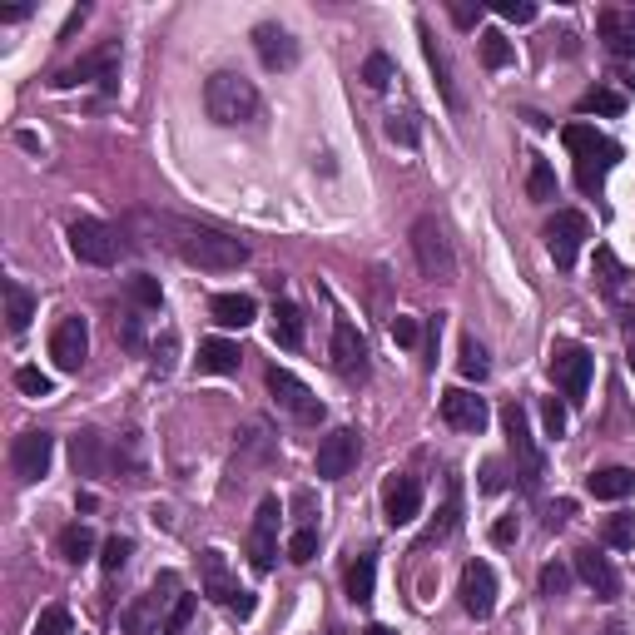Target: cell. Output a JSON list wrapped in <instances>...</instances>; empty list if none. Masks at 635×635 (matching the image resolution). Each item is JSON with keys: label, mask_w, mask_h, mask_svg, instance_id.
I'll return each instance as SVG.
<instances>
[{"label": "cell", "mask_w": 635, "mask_h": 635, "mask_svg": "<svg viewBox=\"0 0 635 635\" xmlns=\"http://www.w3.org/2000/svg\"><path fill=\"white\" fill-rule=\"evenodd\" d=\"M159 229V244L169 254H179L189 268H204V273H234L249 263V244L239 234H224V229H209V224H194V219H154Z\"/></svg>", "instance_id": "obj_1"}, {"label": "cell", "mask_w": 635, "mask_h": 635, "mask_svg": "<svg viewBox=\"0 0 635 635\" xmlns=\"http://www.w3.org/2000/svg\"><path fill=\"white\" fill-rule=\"evenodd\" d=\"M204 110H209L214 125L239 129V125H254L263 100H258L254 80H244L239 70H214V75L204 80Z\"/></svg>", "instance_id": "obj_2"}, {"label": "cell", "mask_w": 635, "mask_h": 635, "mask_svg": "<svg viewBox=\"0 0 635 635\" xmlns=\"http://www.w3.org/2000/svg\"><path fill=\"white\" fill-rule=\"evenodd\" d=\"M561 139H566V149L576 154V184H581L586 194H596V189L606 184L611 164L621 159V144H611L606 134H596L591 125H566Z\"/></svg>", "instance_id": "obj_3"}, {"label": "cell", "mask_w": 635, "mask_h": 635, "mask_svg": "<svg viewBox=\"0 0 635 635\" xmlns=\"http://www.w3.org/2000/svg\"><path fill=\"white\" fill-rule=\"evenodd\" d=\"M502 427H507V447L511 457H516V477H521V492H541V477H546V462H541V452H536V437H531V417H526V407L521 402H507L502 407Z\"/></svg>", "instance_id": "obj_4"}, {"label": "cell", "mask_w": 635, "mask_h": 635, "mask_svg": "<svg viewBox=\"0 0 635 635\" xmlns=\"http://www.w3.org/2000/svg\"><path fill=\"white\" fill-rule=\"evenodd\" d=\"M174 601H179V576H174V571L154 576V586H149V591H144L134 606H125V611H120V626H125V635H159L164 616L174 611Z\"/></svg>", "instance_id": "obj_5"}, {"label": "cell", "mask_w": 635, "mask_h": 635, "mask_svg": "<svg viewBox=\"0 0 635 635\" xmlns=\"http://www.w3.org/2000/svg\"><path fill=\"white\" fill-rule=\"evenodd\" d=\"M412 254H417V268H422L432 283H457L452 239H447V229H442L432 214H422V219L412 224Z\"/></svg>", "instance_id": "obj_6"}, {"label": "cell", "mask_w": 635, "mask_h": 635, "mask_svg": "<svg viewBox=\"0 0 635 635\" xmlns=\"http://www.w3.org/2000/svg\"><path fill=\"white\" fill-rule=\"evenodd\" d=\"M546 368H551V378L561 387V397L566 402H586V392H591V368H596V358L581 348V343H556L551 348V358H546Z\"/></svg>", "instance_id": "obj_7"}, {"label": "cell", "mask_w": 635, "mask_h": 635, "mask_svg": "<svg viewBox=\"0 0 635 635\" xmlns=\"http://www.w3.org/2000/svg\"><path fill=\"white\" fill-rule=\"evenodd\" d=\"M363 457V432L358 427H333L323 442H318V457H313V472L323 482H343Z\"/></svg>", "instance_id": "obj_8"}, {"label": "cell", "mask_w": 635, "mask_h": 635, "mask_svg": "<svg viewBox=\"0 0 635 635\" xmlns=\"http://www.w3.org/2000/svg\"><path fill=\"white\" fill-rule=\"evenodd\" d=\"M120 229H110V224H100V219H75L70 224V254L80 258V263H95V268H110L115 258H120Z\"/></svg>", "instance_id": "obj_9"}, {"label": "cell", "mask_w": 635, "mask_h": 635, "mask_svg": "<svg viewBox=\"0 0 635 635\" xmlns=\"http://www.w3.org/2000/svg\"><path fill=\"white\" fill-rule=\"evenodd\" d=\"M546 254L556 258V268H576V258H581V244H586V234H591V224H586V214H576V209H556L551 219H546Z\"/></svg>", "instance_id": "obj_10"}, {"label": "cell", "mask_w": 635, "mask_h": 635, "mask_svg": "<svg viewBox=\"0 0 635 635\" xmlns=\"http://www.w3.org/2000/svg\"><path fill=\"white\" fill-rule=\"evenodd\" d=\"M90 80H100L105 90H115V80H120V45L110 40V45H100L95 55H85V60H75V65H65V70H55V90H75V85H90Z\"/></svg>", "instance_id": "obj_11"}, {"label": "cell", "mask_w": 635, "mask_h": 635, "mask_svg": "<svg viewBox=\"0 0 635 635\" xmlns=\"http://www.w3.org/2000/svg\"><path fill=\"white\" fill-rule=\"evenodd\" d=\"M50 358H55L60 373H80V368H85V358H90V323H85L80 313H70V318L55 323V333H50Z\"/></svg>", "instance_id": "obj_12"}, {"label": "cell", "mask_w": 635, "mask_h": 635, "mask_svg": "<svg viewBox=\"0 0 635 635\" xmlns=\"http://www.w3.org/2000/svg\"><path fill=\"white\" fill-rule=\"evenodd\" d=\"M268 392H273V402H278L283 412H293L298 422H308V427H313V422H323V402H318L303 382L293 378L288 368H268Z\"/></svg>", "instance_id": "obj_13"}, {"label": "cell", "mask_w": 635, "mask_h": 635, "mask_svg": "<svg viewBox=\"0 0 635 635\" xmlns=\"http://www.w3.org/2000/svg\"><path fill=\"white\" fill-rule=\"evenodd\" d=\"M55 462V437L50 432H20L15 447H10V467L20 482H40Z\"/></svg>", "instance_id": "obj_14"}, {"label": "cell", "mask_w": 635, "mask_h": 635, "mask_svg": "<svg viewBox=\"0 0 635 635\" xmlns=\"http://www.w3.org/2000/svg\"><path fill=\"white\" fill-rule=\"evenodd\" d=\"M462 611L472 621H487L497 611V571L487 561H467L462 566Z\"/></svg>", "instance_id": "obj_15"}, {"label": "cell", "mask_w": 635, "mask_h": 635, "mask_svg": "<svg viewBox=\"0 0 635 635\" xmlns=\"http://www.w3.org/2000/svg\"><path fill=\"white\" fill-rule=\"evenodd\" d=\"M417 511H422V482L407 477V472H392L382 482V516H387V526H407V521H417Z\"/></svg>", "instance_id": "obj_16"}, {"label": "cell", "mask_w": 635, "mask_h": 635, "mask_svg": "<svg viewBox=\"0 0 635 635\" xmlns=\"http://www.w3.org/2000/svg\"><path fill=\"white\" fill-rule=\"evenodd\" d=\"M278 497H263L258 502V516H254V531H249V561L254 571H273L278 561Z\"/></svg>", "instance_id": "obj_17"}, {"label": "cell", "mask_w": 635, "mask_h": 635, "mask_svg": "<svg viewBox=\"0 0 635 635\" xmlns=\"http://www.w3.org/2000/svg\"><path fill=\"white\" fill-rule=\"evenodd\" d=\"M442 417H447V427H457V432H482V427L492 422L487 397H477V392H467V387H447V392H442Z\"/></svg>", "instance_id": "obj_18"}, {"label": "cell", "mask_w": 635, "mask_h": 635, "mask_svg": "<svg viewBox=\"0 0 635 635\" xmlns=\"http://www.w3.org/2000/svg\"><path fill=\"white\" fill-rule=\"evenodd\" d=\"M333 368H338L348 382L368 378V343H363V333H358L348 318L333 323Z\"/></svg>", "instance_id": "obj_19"}, {"label": "cell", "mask_w": 635, "mask_h": 635, "mask_svg": "<svg viewBox=\"0 0 635 635\" xmlns=\"http://www.w3.org/2000/svg\"><path fill=\"white\" fill-rule=\"evenodd\" d=\"M576 576L596 591V601H616V596H621V576H616V566H611L596 546H581V551H576Z\"/></svg>", "instance_id": "obj_20"}, {"label": "cell", "mask_w": 635, "mask_h": 635, "mask_svg": "<svg viewBox=\"0 0 635 635\" xmlns=\"http://www.w3.org/2000/svg\"><path fill=\"white\" fill-rule=\"evenodd\" d=\"M254 50L268 70H293L298 65V40L283 25H258L254 30Z\"/></svg>", "instance_id": "obj_21"}, {"label": "cell", "mask_w": 635, "mask_h": 635, "mask_svg": "<svg viewBox=\"0 0 635 635\" xmlns=\"http://www.w3.org/2000/svg\"><path fill=\"white\" fill-rule=\"evenodd\" d=\"M417 35H422V55H427V65H432V75H437V85H442V100H447L452 110H462V95H457V80H452V60H447V45L432 35V25H427V20L417 25Z\"/></svg>", "instance_id": "obj_22"}, {"label": "cell", "mask_w": 635, "mask_h": 635, "mask_svg": "<svg viewBox=\"0 0 635 635\" xmlns=\"http://www.w3.org/2000/svg\"><path fill=\"white\" fill-rule=\"evenodd\" d=\"M596 30H601V40H606L611 55H621V60L635 55V10H601L596 15Z\"/></svg>", "instance_id": "obj_23"}, {"label": "cell", "mask_w": 635, "mask_h": 635, "mask_svg": "<svg viewBox=\"0 0 635 635\" xmlns=\"http://www.w3.org/2000/svg\"><path fill=\"white\" fill-rule=\"evenodd\" d=\"M586 492H591L596 502H626L635 492V472L631 467H601V472L586 477Z\"/></svg>", "instance_id": "obj_24"}, {"label": "cell", "mask_w": 635, "mask_h": 635, "mask_svg": "<svg viewBox=\"0 0 635 635\" xmlns=\"http://www.w3.org/2000/svg\"><path fill=\"white\" fill-rule=\"evenodd\" d=\"M239 363H244L239 343H229V338H209V343H199V373H209V378H229V373H239Z\"/></svg>", "instance_id": "obj_25"}, {"label": "cell", "mask_w": 635, "mask_h": 635, "mask_svg": "<svg viewBox=\"0 0 635 635\" xmlns=\"http://www.w3.org/2000/svg\"><path fill=\"white\" fill-rule=\"evenodd\" d=\"M204 596L209 601H219V606H229L234 596H239V581L229 576V561H224V551H204Z\"/></svg>", "instance_id": "obj_26"}, {"label": "cell", "mask_w": 635, "mask_h": 635, "mask_svg": "<svg viewBox=\"0 0 635 635\" xmlns=\"http://www.w3.org/2000/svg\"><path fill=\"white\" fill-rule=\"evenodd\" d=\"M209 313H214L219 328H249L258 318V303L249 293H219V298L209 303Z\"/></svg>", "instance_id": "obj_27"}, {"label": "cell", "mask_w": 635, "mask_h": 635, "mask_svg": "<svg viewBox=\"0 0 635 635\" xmlns=\"http://www.w3.org/2000/svg\"><path fill=\"white\" fill-rule=\"evenodd\" d=\"M244 447H249V452H244V457H234V467H229V477H239V482H244V472H249V467L268 462V457H273V447H278V442H273V432H268V422H254V427H249Z\"/></svg>", "instance_id": "obj_28"}, {"label": "cell", "mask_w": 635, "mask_h": 635, "mask_svg": "<svg viewBox=\"0 0 635 635\" xmlns=\"http://www.w3.org/2000/svg\"><path fill=\"white\" fill-rule=\"evenodd\" d=\"M30 318H35V293H30L25 283L5 278V328H10V333H25Z\"/></svg>", "instance_id": "obj_29"}, {"label": "cell", "mask_w": 635, "mask_h": 635, "mask_svg": "<svg viewBox=\"0 0 635 635\" xmlns=\"http://www.w3.org/2000/svg\"><path fill=\"white\" fill-rule=\"evenodd\" d=\"M70 457H75V472L80 477H100L105 472V437L100 432H75Z\"/></svg>", "instance_id": "obj_30"}, {"label": "cell", "mask_w": 635, "mask_h": 635, "mask_svg": "<svg viewBox=\"0 0 635 635\" xmlns=\"http://www.w3.org/2000/svg\"><path fill=\"white\" fill-rule=\"evenodd\" d=\"M273 343L278 348H303V313H298V303H273Z\"/></svg>", "instance_id": "obj_31"}, {"label": "cell", "mask_w": 635, "mask_h": 635, "mask_svg": "<svg viewBox=\"0 0 635 635\" xmlns=\"http://www.w3.org/2000/svg\"><path fill=\"white\" fill-rule=\"evenodd\" d=\"M373 586H378V561L373 556H358L348 566V601L353 606H368L373 601Z\"/></svg>", "instance_id": "obj_32"}, {"label": "cell", "mask_w": 635, "mask_h": 635, "mask_svg": "<svg viewBox=\"0 0 635 635\" xmlns=\"http://www.w3.org/2000/svg\"><path fill=\"white\" fill-rule=\"evenodd\" d=\"M60 556H65L70 566H80V561H90V556H95V531H90L85 521H75V526H65V531H60Z\"/></svg>", "instance_id": "obj_33"}, {"label": "cell", "mask_w": 635, "mask_h": 635, "mask_svg": "<svg viewBox=\"0 0 635 635\" xmlns=\"http://www.w3.org/2000/svg\"><path fill=\"white\" fill-rule=\"evenodd\" d=\"M526 199H536V204L556 199V169L546 159H531V169H526Z\"/></svg>", "instance_id": "obj_34"}, {"label": "cell", "mask_w": 635, "mask_h": 635, "mask_svg": "<svg viewBox=\"0 0 635 635\" xmlns=\"http://www.w3.org/2000/svg\"><path fill=\"white\" fill-rule=\"evenodd\" d=\"M576 110H581V115H621V110H626V95H621V90H586Z\"/></svg>", "instance_id": "obj_35"}, {"label": "cell", "mask_w": 635, "mask_h": 635, "mask_svg": "<svg viewBox=\"0 0 635 635\" xmlns=\"http://www.w3.org/2000/svg\"><path fill=\"white\" fill-rule=\"evenodd\" d=\"M457 363H462V378H472V382H482L487 368H492V363H487V348H482L477 338H462V358H457Z\"/></svg>", "instance_id": "obj_36"}, {"label": "cell", "mask_w": 635, "mask_h": 635, "mask_svg": "<svg viewBox=\"0 0 635 635\" xmlns=\"http://www.w3.org/2000/svg\"><path fill=\"white\" fill-rule=\"evenodd\" d=\"M482 65L487 70H502V65H511V45L502 30H482Z\"/></svg>", "instance_id": "obj_37"}, {"label": "cell", "mask_w": 635, "mask_h": 635, "mask_svg": "<svg viewBox=\"0 0 635 635\" xmlns=\"http://www.w3.org/2000/svg\"><path fill=\"white\" fill-rule=\"evenodd\" d=\"M129 298H134L139 308H159V303H164V288H159L154 273H134V278H129Z\"/></svg>", "instance_id": "obj_38"}, {"label": "cell", "mask_w": 635, "mask_h": 635, "mask_svg": "<svg viewBox=\"0 0 635 635\" xmlns=\"http://www.w3.org/2000/svg\"><path fill=\"white\" fill-rule=\"evenodd\" d=\"M596 278H601L606 293H616L626 283V268H621V258L611 254V249H596Z\"/></svg>", "instance_id": "obj_39"}, {"label": "cell", "mask_w": 635, "mask_h": 635, "mask_svg": "<svg viewBox=\"0 0 635 635\" xmlns=\"http://www.w3.org/2000/svg\"><path fill=\"white\" fill-rule=\"evenodd\" d=\"M313 556H318V531H313V526H298V531L288 536V561L308 566Z\"/></svg>", "instance_id": "obj_40"}, {"label": "cell", "mask_w": 635, "mask_h": 635, "mask_svg": "<svg viewBox=\"0 0 635 635\" xmlns=\"http://www.w3.org/2000/svg\"><path fill=\"white\" fill-rule=\"evenodd\" d=\"M606 546H616V551H631L635 546V516L631 511H621V516L606 521Z\"/></svg>", "instance_id": "obj_41"}, {"label": "cell", "mask_w": 635, "mask_h": 635, "mask_svg": "<svg viewBox=\"0 0 635 635\" xmlns=\"http://www.w3.org/2000/svg\"><path fill=\"white\" fill-rule=\"evenodd\" d=\"M129 556H134V541H129V536H110V541H105V556H100V566H105L110 576H120V571L129 566Z\"/></svg>", "instance_id": "obj_42"}, {"label": "cell", "mask_w": 635, "mask_h": 635, "mask_svg": "<svg viewBox=\"0 0 635 635\" xmlns=\"http://www.w3.org/2000/svg\"><path fill=\"white\" fill-rule=\"evenodd\" d=\"M363 85H368V90H387V85H392V60H387L382 50H373V55L363 60Z\"/></svg>", "instance_id": "obj_43"}, {"label": "cell", "mask_w": 635, "mask_h": 635, "mask_svg": "<svg viewBox=\"0 0 635 635\" xmlns=\"http://www.w3.org/2000/svg\"><path fill=\"white\" fill-rule=\"evenodd\" d=\"M566 586H571V566L546 561V566H541V596H566Z\"/></svg>", "instance_id": "obj_44"}, {"label": "cell", "mask_w": 635, "mask_h": 635, "mask_svg": "<svg viewBox=\"0 0 635 635\" xmlns=\"http://www.w3.org/2000/svg\"><path fill=\"white\" fill-rule=\"evenodd\" d=\"M189 621H194V596H179V601H174V611L164 616L159 635H184V631H189Z\"/></svg>", "instance_id": "obj_45"}, {"label": "cell", "mask_w": 635, "mask_h": 635, "mask_svg": "<svg viewBox=\"0 0 635 635\" xmlns=\"http://www.w3.org/2000/svg\"><path fill=\"white\" fill-rule=\"evenodd\" d=\"M35 635H70V611L65 606H45L40 621H35Z\"/></svg>", "instance_id": "obj_46"}, {"label": "cell", "mask_w": 635, "mask_h": 635, "mask_svg": "<svg viewBox=\"0 0 635 635\" xmlns=\"http://www.w3.org/2000/svg\"><path fill=\"white\" fill-rule=\"evenodd\" d=\"M387 139H392V144H407V149H412V144H417V120H412V115H387Z\"/></svg>", "instance_id": "obj_47"}, {"label": "cell", "mask_w": 635, "mask_h": 635, "mask_svg": "<svg viewBox=\"0 0 635 635\" xmlns=\"http://www.w3.org/2000/svg\"><path fill=\"white\" fill-rule=\"evenodd\" d=\"M15 387H20L25 397H50V387H55V382L45 378L40 368H20V373H15Z\"/></svg>", "instance_id": "obj_48"}, {"label": "cell", "mask_w": 635, "mask_h": 635, "mask_svg": "<svg viewBox=\"0 0 635 635\" xmlns=\"http://www.w3.org/2000/svg\"><path fill=\"white\" fill-rule=\"evenodd\" d=\"M174 353H179V338H174V333H164V343L154 348V363H149V368H154V378H169V373H174Z\"/></svg>", "instance_id": "obj_49"}, {"label": "cell", "mask_w": 635, "mask_h": 635, "mask_svg": "<svg viewBox=\"0 0 635 635\" xmlns=\"http://www.w3.org/2000/svg\"><path fill=\"white\" fill-rule=\"evenodd\" d=\"M541 422H546V437H566V402L546 397L541 402Z\"/></svg>", "instance_id": "obj_50"}, {"label": "cell", "mask_w": 635, "mask_h": 635, "mask_svg": "<svg viewBox=\"0 0 635 635\" xmlns=\"http://www.w3.org/2000/svg\"><path fill=\"white\" fill-rule=\"evenodd\" d=\"M115 333H120V343H125L129 353H139V348H144V328H139V318H134V313H120V318H115Z\"/></svg>", "instance_id": "obj_51"}, {"label": "cell", "mask_w": 635, "mask_h": 635, "mask_svg": "<svg viewBox=\"0 0 635 635\" xmlns=\"http://www.w3.org/2000/svg\"><path fill=\"white\" fill-rule=\"evenodd\" d=\"M497 15H502V20H516V25H531V20H536V5H531V0H497Z\"/></svg>", "instance_id": "obj_52"}, {"label": "cell", "mask_w": 635, "mask_h": 635, "mask_svg": "<svg viewBox=\"0 0 635 635\" xmlns=\"http://www.w3.org/2000/svg\"><path fill=\"white\" fill-rule=\"evenodd\" d=\"M392 343H397V348H417V343H422L417 318H392Z\"/></svg>", "instance_id": "obj_53"}, {"label": "cell", "mask_w": 635, "mask_h": 635, "mask_svg": "<svg viewBox=\"0 0 635 635\" xmlns=\"http://www.w3.org/2000/svg\"><path fill=\"white\" fill-rule=\"evenodd\" d=\"M452 15H457V25L472 30V25L482 20V5H472V0H452Z\"/></svg>", "instance_id": "obj_54"}, {"label": "cell", "mask_w": 635, "mask_h": 635, "mask_svg": "<svg viewBox=\"0 0 635 635\" xmlns=\"http://www.w3.org/2000/svg\"><path fill=\"white\" fill-rule=\"evenodd\" d=\"M516 531H521V526H516V516H502V521L492 526V541H497V546H511V541H516Z\"/></svg>", "instance_id": "obj_55"}, {"label": "cell", "mask_w": 635, "mask_h": 635, "mask_svg": "<svg viewBox=\"0 0 635 635\" xmlns=\"http://www.w3.org/2000/svg\"><path fill=\"white\" fill-rule=\"evenodd\" d=\"M229 611H234V616H239V621H249V616H254V611H258L254 591H239V596H234V601H229Z\"/></svg>", "instance_id": "obj_56"}, {"label": "cell", "mask_w": 635, "mask_h": 635, "mask_svg": "<svg viewBox=\"0 0 635 635\" xmlns=\"http://www.w3.org/2000/svg\"><path fill=\"white\" fill-rule=\"evenodd\" d=\"M502 482H507L502 477V462H487L482 467V492H502Z\"/></svg>", "instance_id": "obj_57"}, {"label": "cell", "mask_w": 635, "mask_h": 635, "mask_svg": "<svg viewBox=\"0 0 635 635\" xmlns=\"http://www.w3.org/2000/svg\"><path fill=\"white\" fill-rule=\"evenodd\" d=\"M571 502H556V507H551V516H546V531H561V526H566V521H571Z\"/></svg>", "instance_id": "obj_58"}, {"label": "cell", "mask_w": 635, "mask_h": 635, "mask_svg": "<svg viewBox=\"0 0 635 635\" xmlns=\"http://www.w3.org/2000/svg\"><path fill=\"white\" fill-rule=\"evenodd\" d=\"M80 25H85V10H70V20H65V30H60V40H70V35H75Z\"/></svg>", "instance_id": "obj_59"}, {"label": "cell", "mask_w": 635, "mask_h": 635, "mask_svg": "<svg viewBox=\"0 0 635 635\" xmlns=\"http://www.w3.org/2000/svg\"><path fill=\"white\" fill-rule=\"evenodd\" d=\"M596 635H626V626H606V631H596Z\"/></svg>", "instance_id": "obj_60"}, {"label": "cell", "mask_w": 635, "mask_h": 635, "mask_svg": "<svg viewBox=\"0 0 635 635\" xmlns=\"http://www.w3.org/2000/svg\"><path fill=\"white\" fill-rule=\"evenodd\" d=\"M368 635H397V631H387V626H368Z\"/></svg>", "instance_id": "obj_61"}, {"label": "cell", "mask_w": 635, "mask_h": 635, "mask_svg": "<svg viewBox=\"0 0 635 635\" xmlns=\"http://www.w3.org/2000/svg\"><path fill=\"white\" fill-rule=\"evenodd\" d=\"M626 358H631V368H635V338H631V348H626Z\"/></svg>", "instance_id": "obj_62"}]
</instances>
